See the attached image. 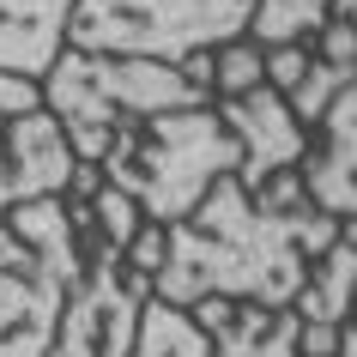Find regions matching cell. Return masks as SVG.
Instances as JSON below:
<instances>
[{"label": "cell", "instance_id": "obj_8", "mask_svg": "<svg viewBox=\"0 0 357 357\" xmlns=\"http://www.w3.org/2000/svg\"><path fill=\"white\" fill-rule=\"evenodd\" d=\"M188 315L206 333L212 357H297V339H303V321L291 309H255V303L206 297Z\"/></svg>", "mask_w": 357, "mask_h": 357}, {"label": "cell", "instance_id": "obj_17", "mask_svg": "<svg viewBox=\"0 0 357 357\" xmlns=\"http://www.w3.org/2000/svg\"><path fill=\"white\" fill-rule=\"evenodd\" d=\"M333 19H345V24L357 31V0H333Z\"/></svg>", "mask_w": 357, "mask_h": 357}, {"label": "cell", "instance_id": "obj_10", "mask_svg": "<svg viewBox=\"0 0 357 357\" xmlns=\"http://www.w3.org/2000/svg\"><path fill=\"white\" fill-rule=\"evenodd\" d=\"M67 13L73 0H0V73L37 79L67 49Z\"/></svg>", "mask_w": 357, "mask_h": 357}, {"label": "cell", "instance_id": "obj_7", "mask_svg": "<svg viewBox=\"0 0 357 357\" xmlns=\"http://www.w3.org/2000/svg\"><path fill=\"white\" fill-rule=\"evenodd\" d=\"M297 182L309 194V206L327 218H357V85L327 103V115L309 133V151L297 164Z\"/></svg>", "mask_w": 357, "mask_h": 357}, {"label": "cell", "instance_id": "obj_14", "mask_svg": "<svg viewBox=\"0 0 357 357\" xmlns=\"http://www.w3.org/2000/svg\"><path fill=\"white\" fill-rule=\"evenodd\" d=\"M255 85H266V49H255L248 37L212 49V97H243Z\"/></svg>", "mask_w": 357, "mask_h": 357}, {"label": "cell", "instance_id": "obj_15", "mask_svg": "<svg viewBox=\"0 0 357 357\" xmlns=\"http://www.w3.org/2000/svg\"><path fill=\"white\" fill-rule=\"evenodd\" d=\"M37 109H43V85L37 79L0 73V121H19V115H37Z\"/></svg>", "mask_w": 357, "mask_h": 357}, {"label": "cell", "instance_id": "obj_16", "mask_svg": "<svg viewBox=\"0 0 357 357\" xmlns=\"http://www.w3.org/2000/svg\"><path fill=\"white\" fill-rule=\"evenodd\" d=\"M121 261H128L133 273H146V279H151L158 261H164V225H139V230H133V243L121 248Z\"/></svg>", "mask_w": 357, "mask_h": 357}, {"label": "cell", "instance_id": "obj_4", "mask_svg": "<svg viewBox=\"0 0 357 357\" xmlns=\"http://www.w3.org/2000/svg\"><path fill=\"white\" fill-rule=\"evenodd\" d=\"M248 19H255V0H73L67 49L182 67L200 49L236 43Z\"/></svg>", "mask_w": 357, "mask_h": 357}, {"label": "cell", "instance_id": "obj_6", "mask_svg": "<svg viewBox=\"0 0 357 357\" xmlns=\"http://www.w3.org/2000/svg\"><path fill=\"white\" fill-rule=\"evenodd\" d=\"M73 169L79 158L49 109L6 121V139H0V218L31 206V200H61L73 188Z\"/></svg>", "mask_w": 357, "mask_h": 357}, {"label": "cell", "instance_id": "obj_1", "mask_svg": "<svg viewBox=\"0 0 357 357\" xmlns=\"http://www.w3.org/2000/svg\"><path fill=\"white\" fill-rule=\"evenodd\" d=\"M43 109L61 121L79 164L128 194L146 225H182L212 182L236 176L243 151L206 91L164 61H115L61 49L43 73Z\"/></svg>", "mask_w": 357, "mask_h": 357}, {"label": "cell", "instance_id": "obj_11", "mask_svg": "<svg viewBox=\"0 0 357 357\" xmlns=\"http://www.w3.org/2000/svg\"><path fill=\"white\" fill-rule=\"evenodd\" d=\"M351 309H357V248L339 236V243L309 266V284L297 291L291 315H297L303 327H333V333H339Z\"/></svg>", "mask_w": 357, "mask_h": 357}, {"label": "cell", "instance_id": "obj_5", "mask_svg": "<svg viewBox=\"0 0 357 357\" xmlns=\"http://www.w3.org/2000/svg\"><path fill=\"white\" fill-rule=\"evenodd\" d=\"M212 109H218V121L230 128L236 151H243L236 182H243L248 194L266 188L273 176H284V169L303 164L309 133L297 128V115L284 109V97L273 91V85H255V91H243V97H212Z\"/></svg>", "mask_w": 357, "mask_h": 357}, {"label": "cell", "instance_id": "obj_19", "mask_svg": "<svg viewBox=\"0 0 357 357\" xmlns=\"http://www.w3.org/2000/svg\"><path fill=\"white\" fill-rule=\"evenodd\" d=\"M351 321H357V309H351Z\"/></svg>", "mask_w": 357, "mask_h": 357}, {"label": "cell", "instance_id": "obj_9", "mask_svg": "<svg viewBox=\"0 0 357 357\" xmlns=\"http://www.w3.org/2000/svg\"><path fill=\"white\" fill-rule=\"evenodd\" d=\"M351 85H357V31L345 19H327L315 43H303V67L291 79V91H279V97H284V109L297 115V128L315 133L327 103L339 91H351Z\"/></svg>", "mask_w": 357, "mask_h": 357}, {"label": "cell", "instance_id": "obj_13", "mask_svg": "<svg viewBox=\"0 0 357 357\" xmlns=\"http://www.w3.org/2000/svg\"><path fill=\"white\" fill-rule=\"evenodd\" d=\"M133 357H212V345L194 327L188 309H169V303L146 297L139 327H133Z\"/></svg>", "mask_w": 357, "mask_h": 357}, {"label": "cell", "instance_id": "obj_18", "mask_svg": "<svg viewBox=\"0 0 357 357\" xmlns=\"http://www.w3.org/2000/svg\"><path fill=\"white\" fill-rule=\"evenodd\" d=\"M0 139H6V121H0Z\"/></svg>", "mask_w": 357, "mask_h": 357}, {"label": "cell", "instance_id": "obj_2", "mask_svg": "<svg viewBox=\"0 0 357 357\" xmlns=\"http://www.w3.org/2000/svg\"><path fill=\"white\" fill-rule=\"evenodd\" d=\"M339 243V218L309 206L297 169L248 194L236 176L212 182L206 200L164 230V261L151 273V297L194 309L206 297L291 309L309 284V266Z\"/></svg>", "mask_w": 357, "mask_h": 357}, {"label": "cell", "instance_id": "obj_3", "mask_svg": "<svg viewBox=\"0 0 357 357\" xmlns=\"http://www.w3.org/2000/svg\"><path fill=\"white\" fill-rule=\"evenodd\" d=\"M85 273L67 200H31L0 218V357H43Z\"/></svg>", "mask_w": 357, "mask_h": 357}, {"label": "cell", "instance_id": "obj_12", "mask_svg": "<svg viewBox=\"0 0 357 357\" xmlns=\"http://www.w3.org/2000/svg\"><path fill=\"white\" fill-rule=\"evenodd\" d=\"M327 19H333V0H255L243 37L255 49H297V43H315Z\"/></svg>", "mask_w": 357, "mask_h": 357}]
</instances>
